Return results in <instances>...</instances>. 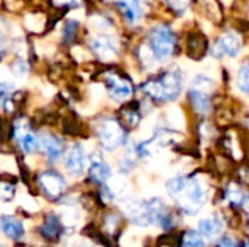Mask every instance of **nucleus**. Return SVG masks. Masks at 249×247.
<instances>
[{
    "mask_svg": "<svg viewBox=\"0 0 249 247\" xmlns=\"http://www.w3.org/2000/svg\"><path fill=\"white\" fill-rule=\"evenodd\" d=\"M92 49L104 61H111L118 51L117 39L112 35H101L92 39Z\"/></svg>",
    "mask_w": 249,
    "mask_h": 247,
    "instance_id": "9d476101",
    "label": "nucleus"
},
{
    "mask_svg": "<svg viewBox=\"0 0 249 247\" xmlns=\"http://www.w3.org/2000/svg\"><path fill=\"white\" fill-rule=\"evenodd\" d=\"M166 191L187 215H197L209 198V185L201 176H175L166 182Z\"/></svg>",
    "mask_w": 249,
    "mask_h": 247,
    "instance_id": "f257e3e1",
    "label": "nucleus"
},
{
    "mask_svg": "<svg viewBox=\"0 0 249 247\" xmlns=\"http://www.w3.org/2000/svg\"><path fill=\"white\" fill-rule=\"evenodd\" d=\"M61 227H63V224H61L60 217L55 215V214H50V215H47L41 231H42L44 237H47L48 240H54V239H57L60 236Z\"/></svg>",
    "mask_w": 249,
    "mask_h": 247,
    "instance_id": "6ab92c4d",
    "label": "nucleus"
},
{
    "mask_svg": "<svg viewBox=\"0 0 249 247\" xmlns=\"http://www.w3.org/2000/svg\"><path fill=\"white\" fill-rule=\"evenodd\" d=\"M101 146L107 151H115L127 141V131L115 118H104L96 128Z\"/></svg>",
    "mask_w": 249,
    "mask_h": 247,
    "instance_id": "39448f33",
    "label": "nucleus"
},
{
    "mask_svg": "<svg viewBox=\"0 0 249 247\" xmlns=\"http://www.w3.org/2000/svg\"><path fill=\"white\" fill-rule=\"evenodd\" d=\"M89 26L92 29H95V31H108V29H111V23L102 16H92L89 19Z\"/></svg>",
    "mask_w": 249,
    "mask_h": 247,
    "instance_id": "5701e85b",
    "label": "nucleus"
},
{
    "mask_svg": "<svg viewBox=\"0 0 249 247\" xmlns=\"http://www.w3.org/2000/svg\"><path fill=\"white\" fill-rule=\"evenodd\" d=\"M118 6L124 12V16L130 25H136L140 22L143 16V7L140 0H118Z\"/></svg>",
    "mask_w": 249,
    "mask_h": 247,
    "instance_id": "f3484780",
    "label": "nucleus"
},
{
    "mask_svg": "<svg viewBox=\"0 0 249 247\" xmlns=\"http://www.w3.org/2000/svg\"><path fill=\"white\" fill-rule=\"evenodd\" d=\"M69 17L70 19H74V20H82L83 19V9H74L69 13Z\"/></svg>",
    "mask_w": 249,
    "mask_h": 247,
    "instance_id": "c756f323",
    "label": "nucleus"
},
{
    "mask_svg": "<svg viewBox=\"0 0 249 247\" xmlns=\"http://www.w3.org/2000/svg\"><path fill=\"white\" fill-rule=\"evenodd\" d=\"M207 49H209V42L203 33H200V32L190 33V36L187 39V52L191 58H194V60L203 58L206 55Z\"/></svg>",
    "mask_w": 249,
    "mask_h": 247,
    "instance_id": "2eb2a0df",
    "label": "nucleus"
},
{
    "mask_svg": "<svg viewBox=\"0 0 249 247\" xmlns=\"http://www.w3.org/2000/svg\"><path fill=\"white\" fill-rule=\"evenodd\" d=\"M15 138L19 144V147L22 148V151L31 154L34 151H36L41 147L39 138L28 128L26 124H18L15 127Z\"/></svg>",
    "mask_w": 249,
    "mask_h": 247,
    "instance_id": "f8f14e48",
    "label": "nucleus"
},
{
    "mask_svg": "<svg viewBox=\"0 0 249 247\" xmlns=\"http://www.w3.org/2000/svg\"><path fill=\"white\" fill-rule=\"evenodd\" d=\"M155 61L163 63L172 58L178 49L177 32L166 23L156 25L149 33V44L146 45Z\"/></svg>",
    "mask_w": 249,
    "mask_h": 247,
    "instance_id": "7ed1b4c3",
    "label": "nucleus"
},
{
    "mask_svg": "<svg viewBox=\"0 0 249 247\" xmlns=\"http://www.w3.org/2000/svg\"><path fill=\"white\" fill-rule=\"evenodd\" d=\"M159 247H175V246H174L172 243H160Z\"/></svg>",
    "mask_w": 249,
    "mask_h": 247,
    "instance_id": "473e14b6",
    "label": "nucleus"
},
{
    "mask_svg": "<svg viewBox=\"0 0 249 247\" xmlns=\"http://www.w3.org/2000/svg\"><path fill=\"white\" fill-rule=\"evenodd\" d=\"M216 247H239V246H238V243H236L232 237L226 236V237H223V239L217 243V246Z\"/></svg>",
    "mask_w": 249,
    "mask_h": 247,
    "instance_id": "cd10ccee",
    "label": "nucleus"
},
{
    "mask_svg": "<svg viewBox=\"0 0 249 247\" xmlns=\"http://www.w3.org/2000/svg\"><path fill=\"white\" fill-rule=\"evenodd\" d=\"M225 198H226V202L231 207H233V208H244V204H245V199H247V194L236 183H231L225 189Z\"/></svg>",
    "mask_w": 249,
    "mask_h": 247,
    "instance_id": "a211bd4d",
    "label": "nucleus"
},
{
    "mask_svg": "<svg viewBox=\"0 0 249 247\" xmlns=\"http://www.w3.org/2000/svg\"><path fill=\"white\" fill-rule=\"evenodd\" d=\"M238 87L249 98V60L241 66L238 71Z\"/></svg>",
    "mask_w": 249,
    "mask_h": 247,
    "instance_id": "4be33fe9",
    "label": "nucleus"
},
{
    "mask_svg": "<svg viewBox=\"0 0 249 247\" xmlns=\"http://www.w3.org/2000/svg\"><path fill=\"white\" fill-rule=\"evenodd\" d=\"M223 218L220 217V214H210L207 217H204L200 224H198V233L204 237V240H216L220 237L222 231H223Z\"/></svg>",
    "mask_w": 249,
    "mask_h": 247,
    "instance_id": "9b49d317",
    "label": "nucleus"
},
{
    "mask_svg": "<svg viewBox=\"0 0 249 247\" xmlns=\"http://www.w3.org/2000/svg\"><path fill=\"white\" fill-rule=\"evenodd\" d=\"M44 25H45V19L42 15L32 13V15H26L25 17V26L32 32H41L44 29Z\"/></svg>",
    "mask_w": 249,
    "mask_h": 247,
    "instance_id": "412c9836",
    "label": "nucleus"
},
{
    "mask_svg": "<svg viewBox=\"0 0 249 247\" xmlns=\"http://www.w3.org/2000/svg\"><path fill=\"white\" fill-rule=\"evenodd\" d=\"M239 247H249V242H247V240H245V242H242Z\"/></svg>",
    "mask_w": 249,
    "mask_h": 247,
    "instance_id": "72a5a7b5",
    "label": "nucleus"
},
{
    "mask_svg": "<svg viewBox=\"0 0 249 247\" xmlns=\"http://www.w3.org/2000/svg\"><path fill=\"white\" fill-rule=\"evenodd\" d=\"M134 167V159L130 156V154H125L123 159H121V165H120V169H121V172H124V173H128L131 169Z\"/></svg>",
    "mask_w": 249,
    "mask_h": 247,
    "instance_id": "a878e982",
    "label": "nucleus"
},
{
    "mask_svg": "<svg viewBox=\"0 0 249 247\" xmlns=\"http://www.w3.org/2000/svg\"><path fill=\"white\" fill-rule=\"evenodd\" d=\"M112 172L109 165L99 156H92V160L89 163V176L95 183H107L111 178Z\"/></svg>",
    "mask_w": 249,
    "mask_h": 247,
    "instance_id": "4468645a",
    "label": "nucleus"
},
{
    "mask_svg": "<svg viewBox=\"0 0 249 247\" xmlns=\"http://www.w3.org/2000/svg\"><path fill=\"white\" fill-rule=\"evenodd\" d=\"M242 49V38L236 32H225L213 44L210 52L214 58L231 57L235 58Z\"/></svg>",
    "mask_w": 249,
    "mask_h": 247,
    "instance_id": "423d86ee",
    "label": "nucleus"
},
{
    "mask_svg": "<svg viewBox=\"0 0 249 247\" xmlns=\"http://www.w3.org/2000/svg\"><path fill=\"white\" fill-rule=\"evenodd\" d=\"M12 71H13V74H15L16 77H23V76H26V73H28V64H26V61H23V60L15 61L13 66H12Z\"/></svg>",
    "mask_w": 249,
    "mask_h": 247,
    "instance_id": "b1692460",
    "label": "nucleus"
},
{
    "mask_svg": "<svg viewBox=\"0 0 249 247\" xmlns=\"http://www.w3.org/2000/svg\"><path fill=\"white\" fill-rule=\"evenodd\" d=\"M3 48H4V39H3L1 35H0V52L3 51Z\"/></svg>",
    "mask_w": 249,
    "mask_h": 247,
    "instance_id": "2f4dec72",
    "label": "nucleus"
},
{
    "mask_svg": "<svg viewBox=\"0 0 249 247\" xmlns=\"http://www.w3.org/2000/svg\"><path fill=\"white\" fill-rule=\"evenodd\" d=\"M105 84H107L109 96L114 100L124 102V100L130 99L133 95V84L130 83V80H127L118 74H112V73L107 74Z\"/></svg>",
    "mask_w": 249,
    "mask_h": 247,
    "instance_id": "1a4fd4ad",
    "label": "nucleus"
},
{
    "mask_svg": "<svg viewBox=\"0 0 249 247\" xmlns=\"http://www.w3.org/2000/svg\"><path fill=\"white\" fill-rule=\"evenodd\" d=\"M179 247H206L204 237L196 230H187L179 240Z\"/></svg>",
    "mask_w": 249,
    "mask_h": 247,
    "instance_id": "aec40b11",
    "label": "nucleus"
},
{
    "mask_svg": "<svg viewBox=\"0 0 249 247\" xmlns=\"http://www.w3.org/2000/svg\"><path fill=\"white\" fill-rule=\"evenodd\" d=\"M64 166H66V170L74 178H79L86 172L89 163H88V156L82 144H73L67 150L64 156Z\"/></svg>",
    "mask_w": 249,
    "mask_h": 247,
    "instance_id": "6e6552de",
    "label": "nucleus"
},
{
    "mask_svg": "<svg viewBox=\"0 0 249 247\" xmlns=\"http://www.w3.org/2000/svg\"><path fill=\"white\" fill-rule=\"evenodd\" d=\"M38 185L42 189V192L45 194V197L53 199V201L58 199L63 195L64 189H66L64 178L60 173L54 172V170L42 172L38 176Z\"/></svg>",
    "mask_w": 249,
    "mask_h": 247,
    "instance_id": "0eeeda50",
    "label": "nucleus"
},
{
    "mask_svg": "<svg viewBox=\"0 0 249 247\" xmlns=\"http://www.w3.org/2000/svg\"><path fill=\"white\" fill-rule=\"evenodd\" d=\"M0 229L10 240H20L25 236V227L22 221L12 215L0 217Z\"/></svg>",
    "mask_w": 249,
    "mask_h": 247,
    "instance_id": "dca6fc26",
    "label": "nucleus"
},
{
    "mask_svg": "<svg viewBox=\"0 0 249 247\" xmlns=\"http://www.w3.org/2000/svg\"><path fill=\"white\" fill-rule=\"evenodd\" d=\"M168 3L172 6V9H175L178 12H184L187 9L188 0H168Z\"/></svg>",
    "mask_w": 249,
    "mask_h": 247,
    "instance_id": "bb28decb",
    "label": "nucleus"
},
{
    "mask_svg": "<svg viewBox=\"0 0 249 247\" xmlns=\"http://www.w3.org/2000/svg\"><path fill=\"white\" fill-rule=\"evenodd\" d=\"M39 143H41V147L44 148L48 160L57 162L61 159V156L64 153V143L61 138H58L54 134H44L39 138Z\"/></svg>",
    "mask_w": 249,
    "mask_h": 247,
    "instance_id": "ddd939ff",
    "label": "nucleus"
},
{
    "mask_svg": "<svg viewBox=\"0 0 249 247\" xmlns=\"http://www.w3.org/2000/svg\"><path fill=\"white\" fill-rule=\"evenodd\" d=\"M214 82L204 74H198L191 82L188 90V99L193 109L201 115H207L212 111V90Z\"/></svg>",
    "mask_w": 249,
    "mask_h": 247,
    "instance_id": "20e7f679",
    "label": "nucleus"
},
{
    "mask_svg": "<svg viewBox=\"0 0 249 247\" xmlns=\"http://www.w3.org/2000/svg\"><path fill=\"white\" fill-rule=\"evenodd\" d=\"M125 122L130 128H134L137 127V124L140 122V114L137 111H133V109H128L125 112Z\"/></svg>",
    "mask_w": 249,
    "mask_h": 247,
    "instance_id": "393cba45",
    "label": "nucleus"
},
{
    "mask_svg": "<svg viewBox=\"0 0 249 247\" xmlns=\"http://www.w3.org/2000/svg\"><path fill=\"white\" fill-rule=\"evenodd\" d=\"M74 28H76V25H74L73 22H70V23L66 25V31H64V39H66V41H70V39L73 38V35H74Z\"/></svg>",
    "mask_w": 249,
    "mask_h": 247,
    "instance_id": "c85d7f7f",
    "label": "nucleus"
},
{
    "mask_svg": "<svg viewBox=\"0 0 249 247\" xmlns=\"http://www.w3.org/2000/svg\"><path fill=\"white\" fill-rule=\"evenodd\" d=\"M57 4H66V3H73V1H79V0H54Z\"/></svg>",
    "mask_w": 249,
    "mask_h": 247,
    "instance_id": "7c9ffc66",
    "label": "nucleus"
},
{
    "mask_svg": "<svg viewBox=\"0 0 249 247\" xmlns=\"http://www.w3.org/2000/svg\"><path fill=\"white\" fill-rule=\"evenodd\" d=\"M184 87V77L179 68H171L163 71L156 79H150L143 83V93L155 102L166 103L179 98Z\"/></svg>",
    "mask_w": 249,
    "mask_h": 247,
    "instance_id": "f03ea898",
    "label": "nucleus"
}]
</instances>
